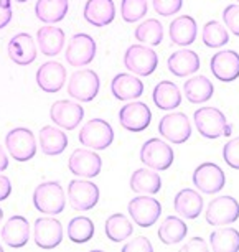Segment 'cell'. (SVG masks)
<instances>
[{"label":"cell","mask_w":239,"mask_h":252,"mask_svg":"<svg viewBox=\"0 0 239 252\" xmlns=\"http://www.w3.org/2000/svg\"><path fill=\"white\" fill-rule=\"evenodd\" d=\"M195 127L198 134L205 139L214 140L223 135H231V126L228 124V119L224 112L218 107H200L193 114Z\"/></svg>","instance_id":"obj_1"},{"label":"cell","mask_w":239,"mask_h":252,"mask_svg":"<svg viewBox=\"0 0 239 252\" xmlns=\"http://www.w3.org/2000/svg\"><path fill=\"white\" fill-rule=\"evenodd\" d=\"M33 206L43 215L56 216L66 206V194L58 182H43L33 191Z\"/></svg>","instance_id":"obj_2"},{"label":"cell","mask_w":239,"mask_h":252,"mask_svg":"<svg viewBox=\"0 0 239 252\" xmlns=\"http://www.w3.org/2000/svg\"><path fill=\"white\" fill-rule=\"evenodd\" d=\"M78 139L83 147H88L91 150H106L114 142L112 126L104 119H91L79 130Z\"/></svg>","instance_id":"obj_3"},{"label":"cell","mask_w":239,"mask_h":252,"mask_svg":"<svg viewBox=\"0 0 239 252\" xmlns=\"http://www.w3.org/2000/svg\"><path fill=\"white\" fill-rule=\"evenodd\" d=\"M124 66L137 76H150L159 66V55L147 45H131L124 53Z\"/></svg>","instance_id":"obj_4"},{"label":"cell","mask_w":239,"mask_h":252,"mask_svg":"<svg viewBox=\"0 0 239 252\" xmlns=\"http://www.w3.org/2000/svg\"><path fill=\"white\" fill-rule=\"evenodd\" d=\"M8 154L17 161H30L36 155V137L27 127H17L5 135Z\"/></svg>","instance_id":"obj_5"},{"label":"cell","mask_w":239,"mask_h":252,"mask_svg":"<svg viewBox=\"0 0 239 252\" xmlns=\"http://www.w3.org/2000/svg\"><path fill=\"white\" fill-rule=\"evenodd\" d=\"M173 149L160 139H149L140 149V161L155 172H165L173 165Z\"/></svg>","instance_id":"obj_6"},{"label":"cell","mask_w":239,"mask_h":252,"mask_svg":"<svg viewBox=\"0 0 239 252\" xmlns=\"http://www.w3.org/2000/svg\"><path fill=\"white\" fill-rule=\"evenodd\" d=\"M96 41L94 38L88 33H76L69 38L68 45H66V63L74 66V68H83L93 63L96 58Z\"/></svg>","instance_id":"obj_7"},{"label":"cell","mask_w":239,"mask_h":252,"mask_svg":"<svg viewBox=\"0 0 239 252\" xmlns=\"http://www.w3.org/2000/svg\"><path fill=\"white\" fill-rule=\"evenodd\" d=\"M101 81L93 69H79L68 81V94L79 102H91L98 96Z\"/></svg>","instance_id":"obj_8"},{"label":"cell","mask_w":239,"mask_h":252,"mask_svg":"<svg viewBox=\"0 0 239 252\" xmlns=\"http://www.w3.org/2000/svg\"><path fill=\"white\" fill-rule=\"evenodd\" d=\"M127 211L131 215L132 221L140 227H150L154 226L162 215V204L159 199L149 194H143V196H136L131 199L127 204Z\"/></svg>","instance_id":"obj_9"},{"label":"cell","mask_w":239,"mask_h":252,"mask_svg":"<svg viewBox=\"0 0 239 252\" xmlns=\"http://www.w3.org/2000/svg\"><path fill=\"white\" fill-rule=\"evenodd\" d=\"M206 222L211 226H229L239 220V203L233 196H218L209 201L206 213Z\"/></svg>","instance_id":"obj_10"},{"label":"cell","mask_w":239,"mask_h":252,"mask_svg":"<svg viewBox=\"0 0 239 252\" xmlns=\"http://www.w3.org/2000/svg\"><path fill=\"white\" fill-rule=\"evenodd\" d=\"M193 185L205 194H216L226 185V175L219 165L213 161H205L195 168Z\"/></svg>","instance_id":"obj_11"},{"label":"cell","mask_w":239,"mask_h":252,"mask_svg":"<svg viewBox=\"0 0 239 252\" xmlns=\"http://www.w3.org/2000/svg\"><path fill=\"white\" fill-rule=\"evenodd\" d=\"M159 134L171 144H185L191 137L190 119L183 112H170L160 119Z\"/></svg>","instance_id":"obj_12"},{"label":"cell","mask_w":239,"mask_h":252,"mask_svg":"<svg viewBox=\"0 0 239 252\" xmlns=\"http://www.w3.org/2000/svg\"><path fill=\"white\" fill-rule=\"evenodd\" d=\"M68 199L76 211H89L99 201L98 185L89 180H73L68 185Z\"/></svg>","instance_id":"obj_13"},{"label":"cell","mask_w":239,"mask_h":252,"mask_svg":"<svg viewBox=\"0 0 239 252\" xmlns=\"http://www.w3.org/2000/svg\"><path fill=\"white\" fill-rule=\"evenodd\" d=\"M68 168L79 178H94L101 173L102 160L91 149H76L68 158Z\"/></svg>","instance_id":"obj_14"},{"label":"cell","mask_w":239,"mask_h":252,"mask_svg":"<svg viewBox=\"0 0 239 252\" xmlns=\"http://www.w3.org/2000/svg\"><path fill=\"white\" fill-rule=\"evenodd\" d=\"M150 121H152V111L145 102L140 101L129 102L119 111V124L126 130L134 132V134L145 130L150 126Z\"/></svg>","instance_id":"obj_15"},{"label":"cell","mask_w":239,"mask_h":252,"mask_svg":"<svg viewBox=\"0 0 239 252\" xmlns=\"http://www.w3.org/2000/svg\"><path fill=\"white\" fill-rule=\"evenodd\" d=\"M63 226L58 220L50 216L38 218L33 226V239L40 249H55L63 241Z\"/></svg>","instance_id":"obj_16"},{"label":"cell","mask_w":239,"mask_h":252,"mask_svg":"<svg viewBox=\"0 0 239 252\" xmlns=\"http://www.w3.org/2000/svg\"><path fill=\"white\" fill-rule=\"evenodd\" d=\"M50 117L61 129L74 130L81 124V121H83L84 109L81 107L79 102L61 99V101L53 102V106L50 109Z\"/></svg>","instance_id":"obj_17"},{"label":"cell","mask_w":239,"mask_h":252,"mask_svg":"<svg viewBox=\"0 0 239 252\" xmlns=\"http://www.w3.org/2000/svg\"><path fill=\"white\" fill-rule=\"evenodd\" d=\"M209 69L221 83H233L239 78V55L233 50L218 51L211 56Z\"/></svg>","instance_id":"obj_18"},{"label":"cell","mask_w":239,"mask_h":252,"mask_svg":"<svg viewBox=\"0 0 239 252\" xmlns=\"http://www.w3.org/2000/svg\"><path fill=\"white\" fill-rule=\"evenodd\" d=\"M66 83V68L58 61H46L36 71V84L41 91L55 94L63 89Z\"/></svg>","instance_id":"obj_19"},{"label":"cell","mask_w":239,"mask_h":252,"mask_svg":"<svg viewBox=\"0 0 239 252\" xmlns=\"http://www.w3.org/2000/svg\"><path fill=\"white\" fill-rule=\"evenodd\" d=\"M8 58L18 66H28L36 60V43L28 33H18L8 41Z\"/></svg>","instance_id":"obj_20"},{"label":"cell","mask_w":239,"mask_h":252,"mask_svg":"<svg viewBox=\"0 0 239 252\" xmlns=\"http://www.w3.org/2000/svg\"><path fill=\"white\" fill-rule=\"evenodd\" d=\"M203 196L193 188H183L175 194L173 209L185 220H197L203 213Z\"/></svg>","instance_id":"obj_21"},{"label":"cell","mask_w":239,"mask_h":252,"mask_svg":"<svg viewBox=\"0 0 239 252\" xmlns=\"http://www.w3.org/2000/svg\"><path fill=\"white\" fill-rule=\"evenodd\" d=\"M2 239L12 249H20L30 241V222L20 215L12 216L2 227Z\"/></svg>","instance_id":"obj_22"},{"label":"cell","mask_w":239,"mask_h":252,"mask_svg":"<svg viewBox=\"0 0 239 252\" xmlns=\"http://www.w3.org/2000/svg\"><path fill=\"white\" fill-rule=\"evenodd\" d=\"M111 93L119 101H132L143 94V83L131 73H119L111 81Z\"/></svg>","instance_id":"obj_23"},{"label":"cell","mask_w":239,"mask_h":252,"mask_svg":"<svg viewBox=\"0 0 239 252\" xmlns=\"http://www.w3.org/2000/svg\"><path fill=\"white\" fill-rule=\"evenodd\" d=\"M83 15L93 27H106L116 18V5L112 0H88Z\"/></svg>","instance_id":"obj_24"},{"label":"cell","mask_w":239,"mask_h":252,"mask_svg":"<svg viewBox=\"0 0 239 252\" xmlns=\"http://www.w3.org/2000/svg\"><path fill=\"white\" fill-rule=\"evenodd\" d=\"M198 25L197 20L190 15H180L170 23V40L178 46H190L197 40Z\"/></svg>","instance_id":"obj_25"},{"label":"cell","mask_w":239,"mask_h":252,"mask_svg":"<svg viewBox=\"0 0 239 252\" xmlns=\"http://www.w3.org/2000/svg\"><path fill=\"white\" fill-rule=\"evenodd\" d=\"M65 32L56 27H41L36 32V45L45 56H56L65 48Z\"/></svg>","instance_id":"obj_26"},{"label":"cell","mask_w":239,"mask_h":252,"mask_svg":"<svg viewBox=\"0 0 239 252\" xmlns=\"http://www.w3.org/2000/svg\"><path fill=\"white\" fill-rule=\"evenodd\" d=\"M167 64L171 74L185 78L200 69V56L193 50H178L169 56Z\"/></svg>","instance_id":"obj_27"},{"label":"cell","mask_w":239,"mask_h":252,"mask_svg":"<svg viewBox=\"0 0 239 252\" xmlns=\"http://www.w3.org/2000/svg\"><path fill=\"white\" fill-rule=\"evenodd\" d=\"M131 189L138 194H157L162 189V178L155 170L143 166L132 173Z\"/></svg>","instance_id":"obj_28"},{"label":"cell","mask_w":239,"mask_h":252,"mask_svg":"<svg viewBox=\"0 0 239 252\" xmlns=\"http://www.w3.org/2000/svg\"><path fill=\"white\" fill-rule=\"evenodd\" d=\"M40 149L45 155L56 157L61 155L68 147V135L63 130L56 129L53 126H45L40 130Z\"/></svg>","instance_id":"obj_29"},{"label":"cell","mask_w":239,"mask_h":252,"mask_svg":"<svg viewBox=\"0 0 239 252\" xmlns=\"http://www.w3.org/2000/svg\"><path fill=\"white\" fill-rule=\"evenodd\" d=\"M152 99H154L155 106L162 111H173V109L180 107L181 93L178 86L171 81H160L154 88Z\"/></svg>","instance_id":"obj_30"},{"label":"cell","mask_w":239,"mask_h":252,"mask_svg":"<svg viewBox=\"0 0 239 252\" xmlns=\"http://www.w3.org/2000/svg\"><path fill=\"white\" fill-rule=\"evenodd\" d=\"M183 93L191 104H205L213 97L214 86L206 76H193L185 81Z\"/></svg>","instance_id":"obj_31"},{"label":"cell","mask_w":239,"mask_h":252,"mask_svg":"<svg viewBox=\"0 0 239 252\" xmlns=\"http://www.w3.org/2000/svg\"><path fill=\"white\" fill-rule=\"evenodd\" d=\"M69 10L68 0H38L35 5V15L45 23H58Z\"/></svg>","instance_id":"obj_32"},{"label":"cell","mask_w":239,"mask_h":252,"mask_svg":"<svg viewBox=\"0 0 239 252\" xmlns=\"http://www.w3.org/2000/svg\"><path fill=\"white\" fill-rule=\"evenodd\" d=\"M188 234V226L178 216H167L159 226V239L167 246L178 244Z\"/></svg>","instance_id":"obj_33"},{"label":"cell","mask_w":239,"mask_h":252,"mask_svg":"<svg viewBox=\"0 0 239 252\" xmlns=\"http://www.w3.org/2000/svg\"><path fill=\"white\" fill-rule=\"evenodd\" d=\"M209 246L214 252H238L239 231L234 227L218 226V229L209 234Z\"/></svg>","instance_id":"obj_34"},{"label":"cell","mask_w":239,"mask_h":252,"mask_svg":"<svg viewBox=\"0 0 239 252\" xmlns=\"http://www.w3.org/2000/svg\"><path fill=\"white\" fill-rule=\"evenodd\" d=\"M104 232H106L107 239H111L112 242H122L134 234V226L126 215L114 213L106 220Z\"/></svg>","instance_id":"obj_35"},{"label":"cell","mask_w":239,"mask_h":252,"mask_svg":"<svg viewBox=\"0 0 239 252\" xmlns=\"http://www.w3.org/2000/svg\"><path fill=\"white\" fill-rule=\"evenodd\" d=\"M136 40L142 45L159 46L164 41V25L157 18H147L136 28Z\"/></svg>","instance_id":"obj_36"},{"label":"cell","mask_w":239,"mask_h":252,"mask_svg":"<svg viewBox=\"0 0 239 252\" xmlns=\"http://www.w3.org/2000/svg\"><path fill=\"white\" fill-rule=\"evenodd\" d=\"M94 222L93 220H89L88 216H76L73 220L69 221L68 224V239L71 242H74V244H84V242H88L93 239L94 236Z\"/></svg>","instance_id":"obj_37"},{"label":"cell","mask_w":239,"mask_h":252,"mask_svg":"<svg viewBox=\"0 0 239 252\" xmlns=\"http://www.w3.org/2000/svg\"><path fill=\"white\" fill-rule=\"evenodd\" d=\"M202 40L208 48H221L229 41V33L223 23H219L218 20H211L203 27Z\"/></svg>","instance_id":"obj_38"},{"label":"cell","mask_w":239,"mask_h":252,"mask_svg":"<svg viewBox=\"0 0 239 252\" xmlns=\"http://www.w3.org/2000/svg\"><path fill=\"white\" fill-rule=\"evenodd\" d=\"M147 10H149L147 0H122L121 2V17L127 23L138 22L147 15Z\"/></svg>","instance_id":"obj_39"},{"label":"cell","mask_w":239,"mask_h":252,"mask_svg":"<svg viewBox=\"0 0 239 252\" xmlns=\"http://www.w3.org/2000/svg\"><path fill=\"white\" fill-rule=\"evenodd\" d=\"M155 12L162 17L176 15L181 7H183V0H152Z\"/></svg>","instance_id":"obj_40"},{"label":"cell","mask_w":239,"mask_h":252,"mask_svg":"<svg viewBox=\"0 0 239 252\" xmlns=\"http://www.w3.org/2000/svg\"><path fill=\"white\" fill-rule=\"evenodd\" d=\"M223 158L228 166L239 170V137L231 139L223 147Z\"/></svg>","instance_id":"obj_41"},{"label":"cell","mask_w":239,"mask_h":252,"mask_svg":"<svg viewBox=\"0 0 239 252\" xmlns=\"http://www.w3.org/2000/svg\"><path fill=\"white\" fill-rule=\"evenodd\" d=\"M223 20L224 27L229 32L234 33L236 36H239V5L238 3H231L223 10Z\"/></svg>","instance_id":"obj_42"},{"label":"cell","mask_w":239,"mask_h":252,"mask_svg":"<svg viewBox=\"0 0 239 252\" xmlns=\"http://www.w3.org/2000/svg\"><path fill=\"white\" fill-rule=\"evenodd\" d=\"M124 252H152L154 246L150 244V241L143 236H138L136 239L129 241L126 246L122 247Z\"/></svg>","instance_id":"obj_43"},{"label":"cell","mask_w":239,"mask_h":252,"mask_svg":"<svg viewBox=\"0 0 239 252\" xmlns=\"http://www.w3.org/2000/svg\"><path fill=\"white\" fill-rule=\"evenodd\" d=\"M13 12H12V2H5V0H0V30L5 28L8 23L12 22Z\"/></svg>","instance_id":"obj_44"},{"label":"cell","mask_w":239,"mask_h":252,"mask_svg":"<svg viewBox=\"0 0 239 252\" xmlns=\"http://www.w3.org/2000/svg\"><path fill=\"white\" fill-rule=\"evenodd\" d=\"M208 249L209 247L205 242V239H202V237H193V239H190L181 247V252H206Z\"/></svg>","instance_id":"obj_45"},{"label":"cell","mask_w":239,"mask_h":252,"mask_svg":"<svg viewBox=\"0 0 239 252\" xmlns=\"http://www.w3.org/2000/svg\"><path fill=\"white\" fill-rule=\"evenodd\" d=\"M12 194V182L5 175H0V201H5Z\"/></svg>","instance_id":"obj_46"},{"label":"cell","mask_w":239,"mask_h":252,"mask_svg":"<svg viewBox=\"0 0 239 252\" xmlns=\"http://www.w3.org/2000/svg\"><path fill=\"white\" fill-rule=\"evenodd\" d=\"M8 168V157L5 154V150H3V147L0 145V173L5 172Z\"/></svg>","instance_id":"obj_47"},{"label":"cell","mask_w":239,"mask_h":252,"mask_svg":"<svg viewBox=\"0 0 239 252\" xmlns=\"http://www.w3.org/2000/svg\"><path fill=\"white\" fill-rule=\"evenodd\" d=\"M12 2H17V3H23V2H28V0H12Z\"/></svg>","instance_id":"obj_48"},{"label":"cell","mask_w":239,"mask_h":252,"mask_svg":"<svg viewBox=\"0 0 239 252\" xmlns=\"http://www.w3.org/2000/svg\"><path fill=\"white\" fill-rule=\"evenodd\" d=\"M3 220V211H2V208H0V222H2Z\"/></svg>","instance_id":"obj_49"},{"label":"cell","mask_w":239,"mask_h":252,"mask_svg":"<svg viewBox=\"0 0 239 252\" xmlns=\"http://www.w3.org/2000/svg\"><path fill=\"white\" fill-rule=\"evenodd\" d=\"M0 252H3V247H2V244H0Z\"/></svg>","instance_id":"obj_50"},{"label":"cell","mask_w":239,"mask_h":252,"mask_svg":"<svg viewBox=\"0 0 239 252\" xmlns=\"http://www.w3.org/2000/svg\"><path fill=\"white\" fill-rule=\"evenodd\" d=\"M236 2H239V0H236Z\"/></svg>","instance_id":"obj_51"}]
</instances>
